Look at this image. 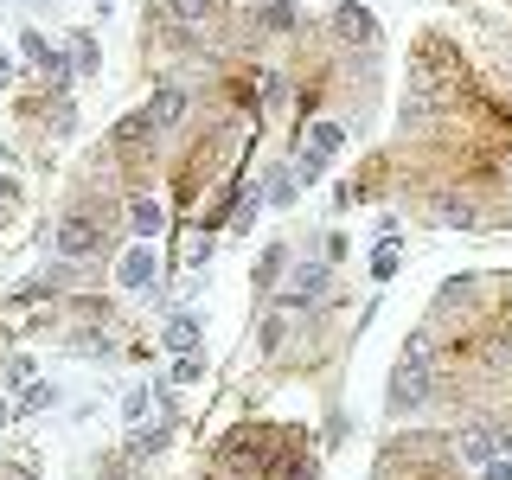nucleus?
Listing matches in <instances>:
<instances>
[{"label":"nucleus","instance_id":"nucleus-1","mask_svg":"<svg viewBox=\"0 0 512 480\" xmlns=\"http://www.w3.org/2000/svg\"><path fill=\"white\" fill-rule=\"evenodd\" d=\"M429 384H436V352H429V333L416 327L404 352H397V365H391V384H384V410L391 416H410V410H423L429 404Z\"/></svg>","mask_w":512,"mask_h":480},{"label":"nucleus","instance_id":"nucleus-2","mask_svg":"<svg viewBox=\"0 0 512 480\" xmlns=\"http://www.w3.org/2000/svg\"><path fill=\"white\" fill-rule=\"evenodd\" d=\"M218 468L224 480H276L282 474V436L276 429H237V436H224L218 448Z\"/></svg>","mask_w":512,"mask_h":480},{"label":"nucleus","instance_id":"nucleus-3","mask_svg":"<svg viewBox=\"0 0 512 480\" xmlns=\"http://www.w3.org/2000/svg\"><path fill=\"white\" fill-rule=\"evenodd\" d=\"M103 250H109L103 212H90V205H64L58 224H52V256H58V263H103Z\"/></svg>","mask_w":512,"mask_h":480},{"label":"nucleus","instance_id":"nucleus-4","mask_svg":"<svg viewBox=\"0 0 512 480\" xmlns=\"http://www.w3.org/2000/svg\"><path fill=\"white\" fill-rule=\"evenodd\" d=\"M346 148V122H333V116H314L308 128H301V154H295V180L301 186H320L327 180V167H333V154Z\"/></svg>","mask_w":512,"mask_h":480},{"label":"nucleus","instance_id":"nucleus-5","mask_svg":"<svg viewBox=\"0 0 512 480\" xmlns=\"http://www.w3.org/2000/svg\"><path fill=\"white\" fill-rule=\"evenodd\" d=\"M288 276H295V282H288L282 295H276V308H282V314H308L314 301H327V295H333V263H327V256H320V263H295Z\"/></svg>","mask_w":512,"mask_h":480},{"label":"nucleus","instance_id":"nucleus-6","mask_svg":"<svg viewBox=\"0 0 512 480\" xmlns=\"http://www.w3.org/2000/svg\"><path fill=\"white\" fill-rule=\"evenodd\" d=\"M154 141H160V122L148 116V109H135V116H122L116 128H109V148H116L122 160H141V154H154Z\"/></svg>","mask_w":512,"mask_h":480},{"label":"nucleus","instance_id":"nucleus-7","mask_svg":"<svg viewBox=\"0 0 512 480\" xmlns=\"http://www.w3.org/2000/svg\"><path fill=\"white\" fill-rule=\"evenodd\" d=\"M128 231L148 237V244L167 231V205H160V192H128Z\"/></svg>","mask_w":512,"mask_h":480},{"label":"nucleus","instance_id":"nucleus-8","mask_svg":"<svg viewBox=\"0 0 512 480\" xmlns=\"http://www.w3.org/2000/svg\"><path fill=\"white\" fill-rule=\"evenodd\" d=\"M186 109H192V90H186V84H154L148 116L160 122V135H167V128H180V122H186Z\"/></svg>","mask_w":512,"mask_h":480},{"label":"nucleus","instance_id":"nucleus-9","mask_svg":"<svg viewBox=\"0 0 512 480\" xmlns=\"http://www.w3.org/2000/svg\"><path fill=\"white\" fill-rule=\"evenodd\" d=\"M333 39H346V45H372V39H378V20L359 7V0H340V7H333Z\"/></svg>","mask_w":512,"mask_h":480},{"label":"nucleus","instance_id":"nucleus-10","mask_svg":"<svg viewBox=\"0 0 512 480\" xmlns=\"http://www.w3.org/2000/svg\"><path fill=\"white\" fill-rule=\"evenodd\" d=\"M116 282L122 288H148L154 282V244H148V237H135V244L116 256Z\"/></svg>","mask_w":512,"mask_h":480},{"label":"nucleus","instance_id":"nucleus-11","mask_svg":"<svg viewBox=\"0 0 512 480\" xmlns=\"http://www.w3.org/2000/svg\"><path fill=\"white\" fill-rule=\"evenodd\" d=\"M455 455L468 461V468H487V461L500 455V436H493V423H468V429L455 436Z\"/></svg>","mask_w":512,"mask_h":480},{"label":"nucleus","instance_id":"nucleus-12","mask_svg":"<svg viewBox=\"0 0 512 480\" xmlns=\"http://www.w3.org/2000/svg\"><path fill=\"white\" fill-rule=\"evenodd\" d=\"M199 340H205V327H199V314L192 308H180V314H167V327H160V346L180 359V352H199Z\"/></svg>","mask_w":512,"mask_h":480},{"label":"nucleus","instance_id":"nucleus-13","mask_svg":"<svg viewBox=\"0 0 512 480\" xmlns=\"http://www.w3.org/2000/svg\"><path fill=\"white\" fill-rule=\"evenodd\" d=\"M250 20L263 26V32H295L301 26V7H295V0H256Z\"/></svg>","mask_w":512,"mask_h":480},{"label":"nucleus","instance_id":"nucleus-14","mask_svg":"<svg viewBox=\"0 0 512 480\" xmlns=\"http://www.w3.org/2000/svg\"><path fill=\"white\" fill-rule=\"evenodd\" d=\"M295 192H301V180H295V167H269V180L256 186V199H263L269 212H282V205H295Z\"/></svg>","mask_w":512,"mask_h":480},{"label":"nucleus","instance_id":"nucleus-15","mask_svg":"<svg viewBox=\"0 0 512 480\" xmlns=\"http://www.w3.org/2000/svg\"><path fill=\"white\" fill-rule=\"evenodd\" d=\"M160 13H167V20L173 26H205V20H212V13H218V0H160Z\"/></svg>","mask_w":512,"mask_h":480},{"label":"nucleus","instance_id":"nucleus-16","mask_svg":"<svg viewBox=\"0 0 512 480\" xmlns=\"http://www.w3.org/2000/svg\"><path fill=\"white\" fill-rule=\"evenodd\" d=\"M64 52H71V64H77V77L103 71V45H96V32H71V39H64Z\"/></svg>","mask_w":512,"mask_h":480},{"label":"nucleus","instance_id":"nucleus-17","mask_svg":"<svg viewBox=\"0 0 512 480\" xmlns=\"http://www.w3.org/2000/svg\"><path fill=\"white\" fill-rule=\"evenodd\" d=\"M429 218H436V224H474L468 192H436V199H429Z\"/></svg>","mask_w":512,"mask_h":480},{"label":"nucleus","instance_id":"nucleus-18","mask_svg":"<svg viewBox=\"0 0 512 480\" xmlns=\"http://www.w3.org/2000/svg\"><path fill=\"white\" fill-rule=\"evenodd\" d=\"M282 276H288V250H282V244H269L263 256H256V269H250V282H256V288H263V295H269V288H276Z\"/></svg>","mask_w":512,"mask_h":480},{"label":"nucleus","instance_id":"nucleus-19","mask_svg":"<svg viewBox=\"0 0 512 480\" xmlns=\"http://www.w3.org/2000/svg\"><path fill=\"white\" fill-rule=\"evenodd\" d=\"M397 263H404V244H397V231H391V237H378V250H372V276H378V282H391V276H397Z\"/></svg>","mask_w":512,"mask_h":480},{"label":"nucleus","instance_id":"nucleus-20","mask_svg":"<svg viewBox=\"0 0 512 480\" xmlns=\"http://www.w3.org/2000/svg\"><path fill=\"white\" fill-rule=\"evenodd\" d=\"M45 410H58V384H39V378H32L26 397H20V416H45Z\"/></svg>","mask_w":512,"mask_h":480},{"label":"nucleus","instance_id":"nucleus-21","mask_svg":"<svg viewBox=\"0 0 512 480\" xmlns=\"http://www.w3.org/2000/svg\"><path fill=\"white\" fill-rule=\"evenodd\" d=\"M148 410H154V391H148V384H135V391L122 397V423L141 429V423H148Z\"/></svg>","mask_w":512,"mask_h":480},{"label":"nucleus","instance_id":"nucleus-22","mask_svg":"<svg viewBox=\"0 0 512 480\" xmlns=\"http://www.w3.org/2000/svg\"><path fill=\"white\" fill-rule=\"evenodd\" d=\"M20 52H26V64H32V71H45V58H52V52H58V45H52V39H45V32H39V26H26V32H20Z\"/></svg>","mask_w":512,"mask_h":480},{"label":"nucleus","instance_id":"nucleus-23","mask_svg":"<svg viewBox=\"0 0 512 480\" xmlns=\"http://www.w3.org/2000/svg\"><path fill=\"white\" fill-rule=\"evenodd\" d=\"M205 378V352H180V359H173V378L167 384H199Z\"/></svg>","mask_w":512,"mask_h":480},{"label":"nucleus","instance_id":"nucleus-24","mask_svg":"<svg viewBox=\"0 0 512 480\" xmlns=\"http://www.w3.org/2000/svg\"><path fill=\"white\" fill-rule=\"evenodd\" d=\"M282 333H288V314H282V308H269L263 333H256V346H263V352H276V346H282Z\"/></svg>","mask_w":512,"mask_h":480},{"label":"nucleus","instance_id":"nucleus-25","mask_svg":"<svg viewBox=\"0 0 512 480\" xmlns=\"http://www.w3.org/2000/svg\"><path fill=\"white\" fill-rule=\"evenodd\" d=\"M45 77H52L58 90H64V84H71V77H77V64H71V52H64V45H58L52 58H45Z\"/></svg>","mask_w":512,"mask_h":480},{"label":"nucleus","instance_id":"nucleus-26","mask_svg":"<svg viewBox=\"0 0 512 480\" xmlns=\"http://www.w3.org/2000/svg\"><path fill=\"white\" fill-rule=\"evenodd\" d=\"M13 205H20V180H13V173H0V224L13 218Z\"/></svg>","mask_w":512,"mask_h":480},{"label":"nucleus","instance_id":"nucleus-27","mask_svg":"<svg viewBox=\"0 0 512 480\" xmlns=\"http://www.w3.org/2000/svg\"><path fill=\"white\" fill-rule=\"evenodd\" d=\"M186 263H212V237H205V231L186 237Z\"/></svg>","mask_w":512,"mask_h":480},{"label":"nucleus","instance_id":"nucleus-28","mask_svg":"<svg viewBox=\"0 0 512 480\" xmlns=\"http://www.w3.org/2000/svg\"><path fill=\"white\" fill-rule=\"evenodd\" d=\"M480 480H512V455H493L487 468H480Z\"/></svg>","mask_w":512,"mask_h":480},{"label":"nucleus","instance_id":"nucleus-29","mask_svg":"<svg viewBox=\"0 0 512 480\" xmlns=\"http://www.w3.org/2000/svg\"><path fill=\"white\" fill-rule=\"evenodd\" d=\"M13 71H20V64H13L7 52H0V84H13Z\"/></svg>","mask_w":512,"mask_h":480},{"label":"nucleus","instance_id":"nucleus-30","mask_svg":"<svg viewBox=\"0 0 512 480\" xmlns=\"http://www.w3.org/2000/svg\"><path fill=\"white\" fill-rule=\"evenodd\" d=\"M103 480H128V474H122V461H103Z\"/></svg>","mask_w":512,"mask_h":480},{"label":"nucleus","instance_id":"nucleus-31","mask_svg":"<svg viewBox=\"0 0 512 480\" xmlns=\"http://www.w3.org/2000/svg\"><path fill=\"white\" fill-rule=\"evenodd\" d=\"M0 480H39V474H32V468H7V474H0Z\"/></svg>","mask_w":512,"mask_h":480},{"label":"nucleus","instance_id":"nucleus-32","mask_svg":"<svg viewBox=\"0 0 512 480\" xmlns=\"http://www.w3.org/2000/svg\"><path fill=\"white\" fill-rule=\"evenodd\" d=\"M13 416H20V410H13V404H7V397H0V429H7V423H13Z\"/></svg>","mask_w":512,"mask_h":480}]
</instances>
